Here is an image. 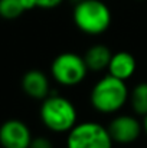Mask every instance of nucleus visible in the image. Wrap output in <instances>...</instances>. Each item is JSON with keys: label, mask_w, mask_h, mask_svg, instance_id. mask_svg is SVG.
<instances>
[{"label": "nucleus", "mask_w": 147, "mask_h": 148, "mask_svg": "<svg viewBox=\"0 0 147 148\" xmlns=\"http://www.w3.org/2000/svg\"><path fill=\"white\" fill-rule=\"evenodd\" d=\"M71 1H72V3H74V4H77V3H79V1H81V0H71Z\"/></svg>", "instance_id": "nucleus-17"}, {"label": "nucleus", "mask_w": 147, "mask_h": 148, "mask_svg": "<svg viewBox=\"0 0 147 148\" xmlns=\"http://www.w3.org/2000/svg\"><path fill=\"white\" fill-rule=\"evenodd\" d=\"M143 130H144V132H146V135H147V115L143 116Z\"/></svg>", "instance_id": "nucleus-16"}, {"label": "nucleus", "mask_w": 147, "mask_h": 148, "mask_svg": "<svg viewBox=\"0 0 147 148\" xmlns=\"http://www.w3.org/2000/svg\"><path fill=\"white\" fill-rule=\"evenodd\" d=\"M33 140L28 124L17 118L6 119L0 125V147L1 148H29Z\"/></svg>", "instance_id": "nucleus-7"}, {"label": "nucleus", "mask_w": 147, "mask_h": 148, "mask_svg": "<svg viewBox=\"0 0 147 148\" xmlns=\"http://www.w3.org/2000/svg\"><path fill=\"white\" fill-rule=\"evenodd\" d=\"M112 141L115 144L127 145L136 143L140 135L144 132L143 121L137 118V115L131 114H117L107 127Z\"/></svg>", "instance_id": "nucleus-6"}, {"label": "nucleus", "mask_w": 147, "mask_h": 148, "mask_svg": "<svg viewBox=\"0 0 147 148\" xmlns=\"http://www.w3.org/2000/svg\"><path fill=\"white\" fill-rule=\"evenodd\" d=\"M112 58V52L108 46L97 43L90 46L84 53V60L91 72H102L108 69L110 60Z\"/></svg>", "instance_id": "nucleus-10"}, {"label": "nucleus", "mask_w": 147, "mask_h": 148, "mask_svg": "<svg viewBox=\"0 0 147 148\" xmlns=\"http://www.w3.org/2000/svg\"><path fill=\"white\" fill-rule=\"evenodd\" d=\"M128 95L130 89L126 81L114 78L108 73L94 84L90 94V102L97 112L111 115L120 112L126 106Z\"/></svg>", "instance_id": "nucleus-2"}, {"label": "nucleus", "mask_w": 147, "mask_h": 148, "mask_svg": "<svg viewBox=\"0 0 147 148\" xmlns=\"http://www.w3.org/2000/svg\"><path fill=\"white\" fill-rule=\"evenodd\" d=\"M39 118L50 132L68 134L78 124V111L66 97L50 92L41 103Z\"/></svg>", "instance_id": "nucleus-1"}, {"label": "nucleus", "mask_w": 147, "mask_h": 148, "mask_svg": "<svg viewBox=\"0 0 147 148\" xmlns=\"http://www.w3.org/2000/svg\"><path fill=\"white\" fill-rule=\"evenodd\" d=\"M20 3H22V6H23L25 12H29V10H33V9H36V7H38L36 0H20Z\"/></svg>", "instance_id": "nucleus-15"}, {"label": "nucleus", "mask_w": 147, "mask_h": 148, "mask_svg": "<svg viewBox=\"0 0 147 148\" xmlns=\"http://www.w3.org/2000/svg\"><path fill=\"white\" fill-rule=\"evenodd\" d=\"M90 69L84 56L75 52H62L50 63V76L61 86H77L82 84Z\"/></svg>", "instance_id": "nucleus-4"}, {"label": "nucleus", "mask_w": 147, "mask_h": 148, "mask_svg": "<svg viewBox=\"0 0 147 148\" xmlns=\"http://www.w3.org/2000/svg\"><path fill=\"white\" fill-rule=\"evenodd\" d=\"M22 91L32 99L43 101L50 95V82L48 75L39 69H30L23 73L20 81Z\"/></svg>", "instance_id": "nucleus-8"}, {"label": "nucleus", "mask_w": 147, "mask_h": 148, "mask_svg": "<svg viewBox=\"0 0 147 148\" xmlns=\"http://www.w3.org/2000/svg\"><path fill=\"white\" fill-rule=\"evenodd\" d=\"M63 0H36V4L39 9H45V10H50V9H55L58 6L62 4Z\"/></svg>", "instance_id": "nucleus-14"}, {"label": "nucleus", "mask_w": 147, "mask_h": 148, "mask_svg": "<svg viewBox=\"0 0 147 148\" xmlns=\"http://www.w3.org/2000/svg\"><path fill=\"white\" fill-rule=\"evenodd\" d=\"M29 148H53V144L48 137L39 135V137H33Z\"/></svg>", "instance_id": "nucleus-13"}, {"label": "nucleus", "mask_w": 147, "mask_h": 148, "mask_svg": "<svg viewBox=\"0 0 147 148\" xmlns=\"http://www.w3.org/2000/svg\"><path fill=\"white\" fill-rule=\"evenodd\" d=\"M128 103L137 116L147 115V82H139L130 89Z\"/></svg>", "instance_id": "nucleus-11"}, {"label": "nucleus", "mask_w": 147, "mask_h": 148, "mask_svg": "<svg viewBox=\"0 0 147 148\" xmlns=\"http://www.w3.org/2000/svg\"><path fill=\"white\" fill-rule=\"evenodd\" d=\"M114 141L102 124L97 121L78 122L66 135V148H112Z\"/></svg>", "instance_id": "nucleus-5"}, {"label": "nucleus", "mask_w": 147, "mask_h": 148, "mask_svg": "<svg viewBox=\"0 0 147 148\" xmlns=\"http://www.w3.org/2000/svg\"><path fill=\"white\" fill-rule=\"evenodd\" d=\"M72 20L78 30L88 36L105 33L112 22L110 7L102 0H81L74 4Z\"/></svg>", "instance_id": "nucleus-3"}, {"label": "nucleus", "mask_w": 147, "mask_h": 148, "mask_svg": "<svg viewBox=\"0 0 147 148\" xmlns=\"http://www.w3.org/2000/svg\"><path fill=\"white\" fill-rule=\"evenodd\" d=\"M136 1H144V0H136Z\"/></svg>", "instance_id": "nucleus-18"}, {"label": "nucleus", "mask_w": 147, "mask_h": 148, "mask_svg": "<svg viewBox=\"0 0 147 148\" xmlns=\"http://www.w3.org/2000/svg\"><path fill=\"white\" fill-rule=\"evenodd\" d=\"M108 73L114 78H118L121 81H128L134 76L137 71V60L133 53L127 50H120L112 53V58L108 65Z\"/></svg>", "instance_id": "nucleus-9"}, {"label": "nucleus", "mask_w": 147, "mask_h": 148, "mask_svg": "<svg viewBox=\"0 0 147 148\" xmlns=\"http://www.w3.org/2000/svg\"><path fill=\"white\" fill-rule=\"evenodd\" d=\"M25 13L20 0H0V17L4 20H14Z\"/></svg>", "instance_id": "nucleus-12"}]
</instances>
